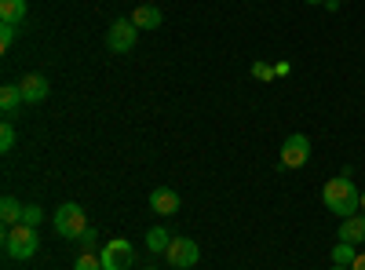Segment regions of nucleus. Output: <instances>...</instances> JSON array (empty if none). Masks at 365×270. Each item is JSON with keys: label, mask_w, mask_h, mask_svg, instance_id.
I'll list each match as a JSON object with an SVG mask.
<instances>
[{"label": "nucleus", "mask_w": 365, "mask_h": 270, "mask_svg": "<svg viewBox=\"0 0 365 270\" xmlns=\"http://www.w3.org/2000/svg\"><path fill=\"white\" fill-rule=\"evenodd\" d=\"M322 201H325V208H329L332 216L347 219V216H358V208H361V190L351 183L347 175H336V179H329V183L322 187Z\"/></svg>", "instance_id": "f257e3e1"}, {"label": "nucleus", "mask_w": 365, "mask_h": 270, "mask_svg": "<svg viewBox=\"0 0 365 270\" xmlns=\"http://www.w3.org/2000/svg\"><path fill=\"white\" fill-rule=\"evenodd\" d=\"M37 249H41L37 227L19 223V227H8V230H4V252H8L11 259H34Z\"/></svg>", "instance_id": "f03ea898"}, {"label": "nucleus", "mask_w": 365, "mask_h": 270, "mask_svg": "<svg viewBox=\"0 0 365 270\" xmlns=\"http://www.w3.org/2000/svg\"><path fill=\"white\" fill-rule=\"evenodd\" d=\"M51 227L58 237H66V242H77V237L88 230V219H84V208L77 201H66V204H58L55 208V216H51Z\"/></svg>", "instance_id": "7ed1b4c3"}, {"label": "nucleus", "mask_w": 365, "mask_h": 270, "mask_svg": "<svg viewBox=\"0 0 365 270\" xmlns=\"http://www.w3.org/2000/svg\"><path fill=\"white\" fill-rule=\"evenodd\" d=\"M99 259H103V270H132L135 266V249H132V242H125V237H113L110 245L99 249Z\"/></svg>", "instance_id": "20e7f679"}, {"label": "nucleus", "mask_w": 365, "mask_h": 270, "mask_svg": "<svg viewBox=\"0 0 365 270\" xmlns=\"http://www.w3.org/2000/svg\"><path fill=\"white\" fill-rule=\"evenodd\" d=\"M303 165H311V139L303 135V132H296V135H289L282 142V168L296 172Z\"/></svg>", "instance_id": "39448f33"}, {"label": "nucleus", "mask_w": 365, "mask_h": 270, "mask_svg": "<svg viewBox=\"0 0 365 270\" xmlns=\"http://www.w3.org/2000/svg\"><path fill=\"white\" fill-rule=\"evenodd\" d=\"M135 37H139L135 22H132V19H117V22H110L106 48H110L113 55H125V51H132V48H135Z\"/></svg>", "instance_id": "423d86ee"}, {"label": "nucleus", "mask_w": 365, "mask_h": 270, "mask_svg": "<svg viewBox=\"0 0 365 270\" xmlns=\"http://www.w3.org/2000/svg\"><path fill=\"white\" fill-rule=\"evenodd\" d=\"M168 266H175V270H190V266H197V259H201V249H197V242H190V237H172V245H168Z\"/></svg>", "instance_id": "0eeeda50"}, {"label": "nucleus", "mask_w": 365, "mask_h": 270, "mask_svg": "<svg viewBox=\"0 0 365 270\" xmlns=\"http://www.w3.org/2000/svg\"><path fill=\"white\" fill-rule=\"evenodd\" d=\"M19 88H22L26 106H41V103L51 95V84H48V77H41V73H26V77L19 81Z\"/></svg>", "instance_id": "6e6552de"}, {"label": "nucleus", "mask_w": 365, "mask_h": 270, "mask_svg": "<svg viewBox=\"0 0 365 270\" xmlns=\"http://www.w3.org/2000/svg\"><path fill=\"white\" fill-rule=\"evenodd\" d=\"M150 208H154L158 216H175L179 212V194L172 187H158L154 194H150Z\"/></svg>", "instance_id": "1a4fd4ad"}, {"label": "nucleus", "mask_w": 365, "mask_h": 270, "mask_svg": "<svg viewBox=\"0 0 365 270\" xmlns=\"http://www.w3.org/2000/svg\"><path fill=\"white\" fill-rule=\"evenodd\" d=\"M132 22H135V29H158L161 22H165V15H161V8H154V4H139L132 15H128Z\"/></svg>", "instance_id": "9d476101"}, {"label": "nucleus", "mask_w": 365, "mask_h": 270, "mask_svg": "<svg viewBox=\"0 0 365 270\" xmlns=\"http://www.w3.org/2000/svg\"><path fill=\"white\" fill-rule=\"evenodd\" d=\"M340 242H347V245H361L365 242V216L340 219Z\"/></svg>", "instance_id": "9b49d317"}, {"label": "nucleus", "mask_w": 365, "mask_h": 270, "mask_svg": "<svg viewBox=\"0 0 365 270\" xmlns=\"http://www.w3.org/2000/svg\"><path fill=\"white\" fill-rule=\"evenodd\" d=\"M22 88L19 84H4V88H0V113H4V117H11V113H19L22 110Z\"/></svg>", "instance_id": "f8f14e48"}, {"label": "nucleus", "mask_w": 365, "mask_h": 270, "mask_svg": "<svg viewBox=\"0 0 365 270\" xmlns=\"http://www.w3.org/2000/svg\"><path fill=\"white\" fill-rule=\"evenodd\" d=\"M22 208H26V204H19L11 194H4V197H0V219H4V230L22 223Z\"/></svg>", "instance_id": "ddd939ff"}, {"label": "nucleus", "mask_w": 365, "mask_h": 270, "mask_svg": "<svg viewBox=\"0 0 365 270\" xmlns=\"http://www.w3.org/2000/svg\"><path fill=\"white\" fill-rule=\"evenodd\" d=\"M168 245H172V234H168L165 227H150V230H146V249L154 252V256H165Z\"/></svg>", "instance_id": "4468645a"}, {"label": "nucleus", "mask_w": 365, "mask_h": 270, "mask_svg": "<svg viewBox=\"0 0 365 270\" xmlns=\"http://www.w3.org/2000/svg\"><path fill=\"white\" fill-rule=\"evenodd\" d=\"M26 19V0H0V22L19 26Z\"/></svg>", "instance_id": "2eb2a0df"}, {"label": "nucleus", "mask_w": 365, "mask_h": 270, "mask_svg": "<svg viewBox=\"0 0 365 270\" xmlns=\"http://www.w3.org/2000/svg\"><path fill=\"white\" fill-rule=\"evenodd\" d=\"M358 256V245H347V242H336V249H332V263L336 266H351Z\"/></svg>", "instance_id": "dca6fc26"}, {"label": "nucleus", "mask_w": 365, "mask_h": 270, "mask_svg": "<svg viewBox=\"0 0 365 270\" xmlns=\"http://www.w3.org/2000/svg\"><path fill=\"white\" fill-rule=\"evenodd\" d=\"M73 270H103V259L96 252H81L77 263H73Z\"/></svg>", "instance_id": "f3484780"}, {"label": "nucleus", "mask_w": 365, "mask_h": 270, "mask_svg": "<svg viewBox=\"0 0 365 270\" xmlns=\"http://www.w3.org/2000/svg\"><path fill=\"white\" fill-rule=\"evenodd\" d=\"M41 219H44V208H41V204H26V208H22V223H26V227H37Z\"/></svg>", "instance_id": "a211bd4d"}, {"label": "nucleus", "mask_w": 365, "mask_h": 270, "mask_svg": "<svg viewBox=\"0 0 365 270\" xmlns=\"http://www.w3.org/2000/svg\"><path fill=\"white\" fill-rule=\"evenodd\" d=\"M15 128H11V121H4V125H0V150H4V154H8V150L15 146Z\"/></svg>", "instance_id": "6ab92c4d"}, {"label": "nucleus", "mask_w": 365, "mask_h": 270, "mask_svg": "<svg viewBox=\"0 0 365 270\" xmlns=\"http://www.w3.org/2000/svg\"><path fill=\"white\" fill-rule=\"evenodd\" d=\"M252 77H256V81H274L278 73H274V66H270V63H263V58H256V63H252Z\"/></svg>", "instance_id": "aec40b11"}, {"label": "nucleus", "mask_w": 365, "mask_h": 270, "mask_svg": "<svg viewBox=\"0 0 365 270\" xmlns=\"http://www.w3.org/2000/svg\"><path fill=\"white\" fill-rule=\"evenodd\" d=\"M15 44V26L11 22H0V51H8Z\"/></svg>", "instance_id": "412c9836"}, {"label": "nucleus", "mask_w": 365, "mask_h": 270, "mask_svg": "<svg viewBox=\"0 0 365 270\" xmlns=\"http://www.w3.org/2000/svg\"><path fill=\"white\" fill-rule=\"evenodd\" d=\"M77 242H81V252H96V242H99V237H96V230L88 227V230L77 237Z\"/></svg>", "instance_id": "4be33fe9"}, {"label": "nucleus", "mask_w": 365, "mask_h": 270, "mask_svg": "<svg viewBox=\"0 0 365 270\" xmlns=\"http://www.w3.org/2000/svg\"><path fill=\"white\" fill-rule=\"evenodd\" d=\"M351 270H365V252H358V256H354V263H351Z\"/></svg>", "instance_id": "5701e85b"}, {"label": "nucleus", "mask_w": 365, "mask_h": 270, "mask_svg": "<svg viewBox=\"0 0 365 270\" xmlns=\"http://www.w3.org/2000/svg\"><path fill=\"white\" fill-rule=\"evenodd\" d=\"M289 70H292V66H289V63H274V73H278V77H285V73H289Z\"/></svg>", "instance_id": "b1692460"}, {"label": "nucleus", "mask_w": 365, "mask_h": 270, "mask_svg": "<svg viewBox=\"0 0 365 270\" xmlns=\"http://www.w3.org/2000/svg\"><path fill=\"white\" fill-rule=\"evenodd\" d=\"M303 4H322L325 8V0H303Z\"/></svg>", "instance_id": "393cba45"}, {"label": "nucleus", "mask_w": 365, "mask_h": 270, "mask_svg": "<svg viewBox=\"0 0 365 270\" xmlns=\"http://www.w3.org/2000/svg\"><path fill=\"white\" fill-rule=\"evenodd\" d=\"M329 270H351V266H336V263H332V266H329Z\"/></svg>", "instance_id": "a878e982"}, {"label": "nucleus", "mask_w": 365, "mask_h": 270, "mask_svg": "<svg viewBox=\"0 0 365 270\" xmlns=\"http://www.w3.org/2000/svg\"><path fill=\"white\" fill-rule=\"evenodd\" d=\"M361 212H365V190H361Z\"/></svg>", "instance_id": "bb28decb"}, {"label": "nucleus", "mask_w": 365, "mask_h": 270, "mask_svg": "<svg viewBox=\"0 0 365 270\" xmlns=\"http://www.w3.org/2000/svg\"><path fill=\"white\" fill-rule=\"evenodd\" d=\"M139 4H154V0H139Z\"/></svg>", "instance_id": "cd10ccee"}, {"label": "nucleus", "mask_w": 365, "mask_h": 270, "mask_svg": "<svg viewBox=\"0 0 365 270\" xmlns=\"http://www.w3.org/2000/svg\"><path fill=\"white\" fill-rule=\"evenodd\" d=\"M146 270H158V266H146Z\"/></svg>", "instance_id": "c85d7f7f"}, {"label": "nucleus", "mask_w": 365, "mask_h": 270, "mask_svg": "<svg viewBox=\"0 0 365 270\" xmlns=\"http://www.w3.org/2000/svg\"><path fill=\"white\" fill-rule=\"evenodd\" d=\"M340 4H347V0H340Z\"/></svg>", "instance_id": "c756f323"}]
</instances>
